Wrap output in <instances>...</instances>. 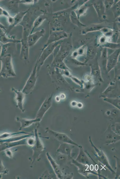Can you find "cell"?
Returning <instances> with one entry per match:
<instances>
[{
	"mask_svg": "<svg viewBox=\"0 0 120 179\" xmlns=\"http://www.w3.org/2000/svg\"><path fill=\"white\" fill-rule=\"evenodd\" d=\"M8 171L4 166L1 160H0V175L3 174H7Z\"/></svg>",
	"mask_w": 120,
	"mask_h": 179,
	"instance_id": "16",
	"label": "cell"
},
{
	"mask_svg": "<svg viewBox=\"0 0 120 179\" xmlns=\"http://www.w3.org/2000/svg\"><path fill=\"white\" fill-rule=\"evenodd\" d=\"M1 47H2V46L0 44V58L1 54Z\"/></svg>",
	"mask_w": 120,
	"mask_h": 179,
	"instance_id": "22",
	"label": "cell"
},
{
	"mask_svg": "<svg viewBox=\"0 0 120 179\" xmlns=\"http://www.w3.org/2000/svg\"></svg>",
	"mask_w": 120,
	"mask_h": 179,
	"instance_id": "23",
	"label": "cell"
},
{
	"mask_svg": "<svg viewBox=\"0 0 120 179\" xmlns=\"http://www.w3.org/2000/svg\"><path fill=\"white\" fill-rule=\"evenodd\" d=\"M47 19H48V14L46 13L40 15L36 18L33 22L30 34L33 33L34 29L40 26Z\"/></svg>",
	"mask_w": 120,
	"mask_h": 179,
	"instance_id": "14",
	"label": "cell"
},
{
	"mask_svg": "<svg viewBox=\"0 0 120 179\" xmlns=\"http://www.w3.org/2000/svg\"><path fill=\"white\" fill-rule=\"evenodd\" d=\"M46 155L47 159L49 161L50 164L53 168V169L56 174L58 176V177H59L60 176V170L57 164L55 161L54 160L50 155L49 152H47L46 153Z\"/></svg>",
	"mask_w": 120,
	"mask_h": 179,
	"instance_id": "15",
	"label": "cell"
},
{
	"mask_svg": "<svg viewBox=\"0 0 120 179\" xmlns=\"http://www.w3.org/2000/svg\"><path fill=\"white\" fill-rule=\"evenodd\" d=\"M0 60V76L4 78L16 77V74L14 68L11 55L8 54L1 57Z\"/></svg>",
	"mask_w": 120,
	"mask_h": 179,
	"instance_id": "1",
	"label": "cell"
},
{
	"mask_svg": "<svg viewBox=\"0 0 120 179\" xmlns=\"http://www.w3.org/2000/svg\"><path fill=\"white\" fill-rule=\"evenodd\" d=\"M15 119L16 121L20 123L21 126L19 129V130L29 127L34 123L39 122L41 121L39 119L36 118L34 119H27L22 118L18 116L16 117Z\"/></svg>",
	"mask_w": 120,
	"mask_h": 179,
	"instance_id": "10",
	"label": "cell"
},
{
	"mask_svg": "<svg viewBox=\"0 0 120 179\" xmlns=\"http://www.w3.org/2000/svg\"><path fill=\"white\" fill-rule=\"evenodd\" d=\"M0 42L3 44L9 43L16 44L20 43L21 40L16 39L13 36H7L6 32H4L2 29H0Z\"/></svg>",
	"mask_w": 120,
	"mask_h": 179,
	"instance_id": "11",
	"label": "cell"
},
{
	"mask_svg": "<svg viewBox=\"0 0 120 179\" xmlns=\"http://www.w3.org/2000/svg\"><path fill=\"white\" fill-rule=\"evenodd\" d=\"M34 134L35 142L31 147L33 153L32 156L29 158L30 161L32 162V164L39 158L40 155L45 149L43 143L39 136L38 130L36 128L34 129Z\"/></svg>",
	"mask_w": 120,
	"mask_h": 179,
	"instance_id": "2",
	"label": "cell"
},
{
	"mask_svg": "<svg viewBox=\"0 0 120 179\" xmlns=\"http://www.w3.org/2000/svg\"><path fill=\"white\" fill-rule=\"evenodd\" d=\"M10 149H6L5 150V151L6 154L7 156L11 158L13 156V152Z\"/></svg>",
	"mask_w": 120,
	"mask_h": 179,
	"instance_id": "19",
	"label": "cell"
},
{
	"mask_svg": "<svg viewBox=\"0 0 120 179\" xmlns=\"http://www.w3.org/2000/svg\"><path fill=\"white\" fill-rule=\"evenodd\" d=\"M4 16L7 18L10 16L8 12L0 7V16Z\"/></svg>",
	"mask_w": 120,
	"mask_h": 179,
	"instance_id": "17",
	"label": "cell"
},
{
	"mask_svg": "<svg viewBox=\"0 0 120 179\" xmlns=\"http://www.w3.org/2000/svg\"><path fill=\"white\" fill-rule=\"evenodd\" d=\"M11 90L15 94V99L17 107L21 112H24L25 110L24 108V104L26 95L21 90L17 89L14 87L11 88Z\"/></svg>",
	"mask_w": 120,
	"mask_h": 179,
	"instance_id": "7",
	"label": "cell"
},
{
	"mask_svg": "<svg viewBox=\"0 0 120 179\" xmlns=\"http://www.w3.org/2000/svg\"><path fill=\"white\" fill-rule=\"evenodd\" d=\"M56 45L55 43H51L41 50L36 62L37 64V70L38 72L40 70L46 60L52 53Z\"/></svg>",
	"mask_w": 120,
	"mask_h": 179,
	"instance_id": "5",
	"label": "cell"
},
{
	"mask_svg": "<svg viewBox=\"0 0 120 179\" xmlns=\"http://www.w3.org/2000/svg\"><path fill=\"white\" fill-rule=\"evenodd\" d=\"M30 33L25 31H23L22 38L21 40V47L20 53V59L26 63L29 62V47L27 37Z\"/></svg>",
	"mask_w": 120,
	"mask_h": 179,
	"instance_id": "3",
	"label": "cell"
},
{
	"mask_svg": "<svg viewBox=\"0 0 120 179\" xmlns=\"http://www.w3.org/2000/svg\"><path fill=\"white\" fill-rule=\"evenodd\" d=\"M35 142V138H30L27 141V144L32 147L34 144Z\"/></svg>",
	"mask_w": 120,
	"mask_h": 179,
	"instance_id": "18",
	"label": "cell"
},
{
	"mask_svg": "<svg viewBox=\"0 0 120 179\" xmlns=\"http://www.w3.org/2000/svg\"><path fill=\"white\" fill-rule=\"evenodd\" d=\"M46 132L49 134L50 135L53 136L57 140L65 142L68 143L77 145L70 139L67 136L64 134L57 132L51 130L48 128L46 129Z\"/></svg>",
	"mask_w": 120,
	"mask_h": 179,
	"instance_id": "9",
	"label": "cell"
},
{
	"mask_svg": "<svg viewBox=\"0 0 120 179\" xmlns=\"http://www.w3.org/2000/svg\"><path fill=\"white\" fill-rule=\"evenodd\" d=\"M52 95L47 97L38 109L36 118L39 119L41 121L44 115L50 107L52 104Z\"/></svg>",
	"mask_w": 120,
	"mask_h": 179,
	"instance_id": "6",
	"label": "cell"
},
{
	"mask_svg": "<svg viewBox=\"0 0 120 179\" xmlns=\"http://www.w3.org/2000/svg\"><path fill=\"white\" fill-rule=\"evenodd\" d=\"M30 8L24 11H22L17 13L13 17V22L12 25L9 27L8 30L10 31L14 27L19 24L22 21L24 16L27 13Z\"/></svg>",
	"mask_w": 120,
	"mask_h": 179,
	"instance_id": "13",
	"label": "cell"
},
{
	"mask_svg": "<svg viewBox=\"0 0 120 179\" xmlns=\"http://www.w3.org/2000/svg\"><path fill=\"white\" fill-rule=\"evenodd\" d=\"M0 29H1L2 30H5V32H6V27L4 26L3 24H2L0 22Z\"/></svg>",
	"mask_w": 120,
	"mask_h": 179,
	"instance_id": "21",
	"label": "cell"
},
{
	"mask_svg": "<svg viewBox=\"0 0 120 179\" xmlns=\"http://www.w3.org/2000/svg\"><path fill=\"white\" fill-rule=\"evenodd\" d=\"M34 2V0H19V3L24 4H33Z\"/></svg>",
	"mask_w": 120,
	"mask_h": 179,
	"instance_id": "20",
	"label": "cell"
},
{
	"mask_svg": "<svg viewBox=\"0 0 120 179\" xmlns=\"http://www.w3.org/2000/svg\"><path fill=\"white\" fill-rule=\"evenodd\" d=\"M37 64L36 63L28 78L27 80L22 91L25 95L30 94L33 90L37 80Z\"/></svg>",
	"mask_w": 120,
	"mask_h": 179,
	"instance_id": "4",
	"label": "cell"
},
{
	"mask_svg": "<svg viewBox=\"0 0 120 179\" xmlns=\"http://www.w3.org/2000/svg\"><path fill=\"white\" fill-rule=\"evenodd\" d=\"M45 33V30L42 28L39 31L30 34L27 37V41L30 47L34 45L38 41L43 37Z\"/></svg>",
	"mask_w": 120,
	"mask_h": 179,
	"instance_id": "8",
	"label": "cell"
},
{
	"mask_svg": "<svg viewBox=\"0 0 120 179\" xmlns=\"http://www.w3.org/2000/svg\"><path fill=\"white\" fill-rule=\"evenodd\" d=\"M24 139L15 141H7L2 142L3 143L0 146V151L10 149L12 147L21 145L27 144V141Z\"/></svg>",
	"mask_w": 120,
	"mask_h": 179,
	"instance_id": "12",
	"label": "cell"
}]
</instances>
